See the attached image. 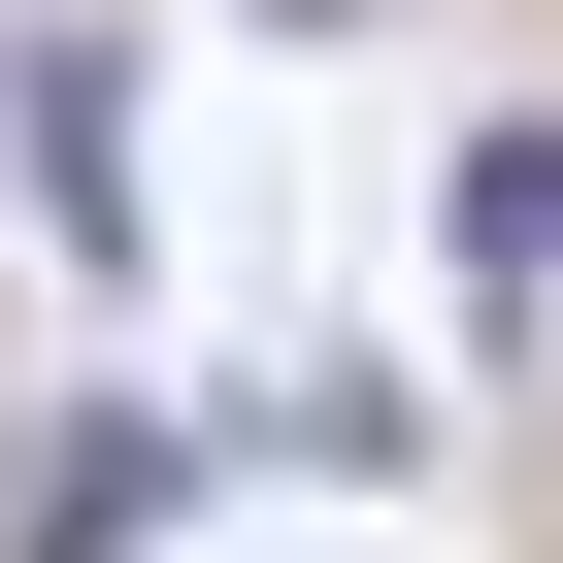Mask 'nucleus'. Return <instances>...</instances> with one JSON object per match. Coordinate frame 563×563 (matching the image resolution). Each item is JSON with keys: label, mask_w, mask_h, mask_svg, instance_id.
Segmentation results:
<instances>
[{"label": "nucleus", "mask_w": 563, "mask_h": 563, "mask_svg": "<svg viewBox=\"0 0 563 563\" xmlns=\"http://www.w3.org/2000/svg\"><path fill=\"white\" fill-rule=\"evenodd\" d=\"M464 299L563 332V133H464Z\"/></svg>", "instance_id": "nucleus-1"}, {"label": "nucleus", "mask_w": 563, "mask_h": 563, "mask_svg": "<svg viewBox=\"0 0 563 563\" xmlns=\"http://www.w3.org/2000/svg\"><path fill=\"white\" fill-rule=\"evenodd\" d=\"M100 100H133V67H100V34H34V199H67V232H133V133H100Z\"/></svg>", "instance_id": "nucleus-2"}, {"label": "nucleus", "mask_w": 563, "mask_h": 563, "mask_svg": "<svg viewBox=\"0 0 563 563\" xmlns=\"http://www.w3.org/2000/svg\"><path fill=\"white\" fill-rule=\"evenodd\" d=\"M265 34H398V0H265Z\"/></svg>", "instance_id": "nucleus-3"}]
</instances>
